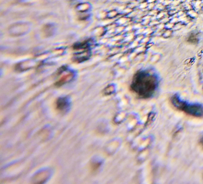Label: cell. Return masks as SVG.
<instances>
[{"instance_id": "obj_3", "label": "cell", "mask_w": 203, "mask_h": 184, "mask_svg": "<svg viewBox=\"0 0 203 184\" xmlns=\"http://www.w3.org/2000/svg\"><path fill=\"white\" fill-rule=\"evenodd\" d=\"M68 105H69L68 102L66 97L59 98L57 100L56 106L59 111H64L65 109H68Z\"/></svg>"}, {"instance_id": "obj_2", "label": "cell", "mask_w": 203, "mask_h": 184, "mask_svg": "<svg viewBox=\"0 0 203 184\" xmlns=\"http://www.w3.org/2000/svg\"><path fill=\"white\" fill-rule=\"evenodd\" d=\"M172 102L175 107L178 109L185 111L188 114L197 117L202 116L203 115V109L200 105H186L183 102L178 100V99L174 97Z\"/></svg>"}, {"instance_id": "obj_1", "label": "cell", "mask_w": 203, "mask_h": 184, "mask_svg": "<svg viewBox=\"0 0 203 184\" xmlns=\"http://www.w3.org/2000/svg\"><path fill=\"white\" fill-rule=\"evenodd\" d=\"M158 86L157 77L152 74L145 71H139L134 76L131 89L141 98L151 97Z\"/></svg>"}, {"instance_id": "obj_4", "label": "cell", "mask_w": 203, "mask_h": 184, "mask_svg": "<svg viewBox=\"0 0 203 184\" xmlns=\"http://www.w3.org/2000/svg\"></svg>"}]
</instances>
